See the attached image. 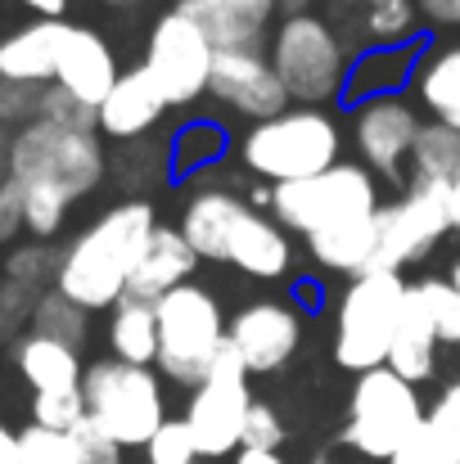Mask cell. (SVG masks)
<instances>
[{
  "label": "cell",
  "mask_w": 460,
  "mask_h": 464,
  "mask_svg": "<svg viewBox=\"0 0 460 464\" xmlns=\"http://www.w3.org/2000/svg\"><path fill=\"white\" fill-rule=\"evenodd\" d=\"M109 347H113V361L150 370L153 356H158V315H153V303L122 298L113 307V315H109Z\"/></svg>",
  "instance_id": "cell-26"
},
{
  "label": "cell",
  "mask_w": 460,
  "mask_h": 464,
  "mask_svg": "<svg viewBox=\"0 0 460 464\" xmlns=\"http://www.w3.org/2000/svg\"><path fill=\"white\" fill-rule=\"evenodd\" d=\"M416 95L434 113V122L460 131V45H443L416 68Z\"/></svg>",
  "instance_id": "cell-25"
},
{
  "label": "cell",
  "mask_w": 460,
  "mask_h": 464,
  "mask_svg": "<svg viewBox=\"0 0 460 464\" xmlns=\"http://www.w3.org/2000/svg\"><path fill=\"white\" fill-rule=\"evenodd\" d=\"M338 14H352L361 18V36L366 41H379V45H393L402 36L416 32L420 23V0H334Z\"/></svg>",
  "instance_id": "cell-28"
},
{
  "label": "cell",
  "mask_w": 460,
  "mask_h": 464,
  "mask_svg": "<svg viewBox=\"0 0 460 464\" xmlns=\"http://www.w3.org/2000/svg\"><path fill=\"white\" fill-rule=\"evenodd\" d=\"M14 464H77V442H73V433L27 424V429H18Z\"/></svg>",
  "instance_id": "cell-31"
},
{
  "label": "cell",
  "mask_w": 460,
  "mask_h": 464,
  "mask_svg": "<svg viewBox=\"0 0 460 464\" xmlns=\"http://www.w3.org/2000/svg\"><path fill=\"white\" fill-rule=\"evenodd\" d=\"M14 451H18V433H9V424L0 420V464H14Z\"/></svg>",
  "instance_id": "cell-46"
},
{
  "label": "cell",
  "mask_w": 460,
  "mask_h": 464,
  "mask_svg": "<svg viewBox=\"0 0 460 464\" xmlns=\"http://www.w3.org/2000/svg\"><path fill=\"white\" fill-rule=\"evenodd\" d=\"M36 122H50V127H64V131H100V109L82 104L64 86H41Z\"/></svg>",
  "instance_id": "cell-32"
},
{
  "label": "cell",
  "mask_w": 460,
  "mask_h": 464,
  "mask_svg": "<svg viewBox=\"0 0 460 464\" xmlns=\"http://www.w3.org/2000/svg\"><path fill=\"white\" fill-rule=\"evenodd\" d=\"M425 429H429V438L460 464V379L456 383H447L443 388V397L429 406V415H425Z\"/></svg>",
  "instance_id": "cell-35"
},
{
  "label": "cell",
  "mask_w": 460,
  "mask_h": 464,
  "mask_svg": "<svg viewBox=\"0 0 460 464\" xmlns=\"http://www.w3.org/2000/svg\"><path fill=\"white\" fill-rule=\"evenodd\" d=\"M109 176V158L100 131H64L50 122H32L9 140V180L18 189H54L68 203L86 198Z\"/></svg>",
  "instance_id": "cell-3"
},
{
  "label": "cell",
  "mask_w": 460,
  "mask_h": 464,
  "mask_svg": "<svg viewBox=\"0 0 460 464\" xmlns=\"http://www.w3.org/2000/svg\"><path fill=\"white\" fill-rule=\"evenodd\" d=\"M194 266H199V257H194V248L185 244V235L158 226L150 235V244H145V253H141V262H136V271H132L127 298H136V303H158V298H167L171 289L190 285Z\"/></svg>",
  "instance_id": "cell-21"
},
{
  "label": "cell",
  "mask_w": 460,
  "mask_h": 464,
  "mask_svg": "<svg viewBox=\"0 0 460 464\" xmlns=\"http://www.w3.org/2000/svg\"><path fill=\"white\" fill-rule=\"evenodd\" d=\"M158 315V356L153 365L171 379V383H190L199 388L212 370V361L226 347V315L217 307V298L199 285H181L167 298L153 303Z\"/></svg>",
  "instance_id": "cell-7"
},
{
  "label": "cell",
  "mask_w": 460,
  "mask_h": 464,
  "mask_svg": "<svg viewBox=\"0 0 460 464\" xmlns=\"http://www.w3.org/2000/svg\"><path fill=\"white\" fill-rule=\"evenodd\" d=\"M320 464H325V460H320Z\"/></svg>",
  "instance_id": "cell-51"
},
{
  "label": "cell",
  "mask_w": 460,
  "mask_h": 464,
  "mask_svg": "<svg viewBox=\"0 0 460 464\" xmlns=\"http://www.w3.org/2000/svg\"><path fill=\"white\" fill-rule=\"evenodd\" d=\"M18 5H27L36 18H64L73 0H18Z\"/></svg>",
  "instance_id": "cell-45"
},
{
  "label": "cell",
  "mask_w": 460,
  "mask_h": 464,
  "mask_svg": "<svg viewBox=\"0 0 460 464\" xmlns=\"http://www.w3.org/2000/svg\"><path fill=\"white\" fill-rule=\"evenodd\" d=\"M118 77H122V72H118L113 45H109L95 27L68 23L64 45H59V63H54V86H64V91L77 95L82 104L100 109Z\"/></svg>",
  "instance_id": "cell-17"
},
{
  "label": "cell",
  "mask_w": 460,
  "mask_h": 464,
  "mask_svg": "<svg viewBox=\"0 0 460 464\" xmlns=\"http://www.w3.org/2000/svg\"><path fill=\"white\" fill-rule=\"evenodd\" d=\"M416 136H420V118L397 95H375L357 109V150L388 180L402 176V162L411 158Z\"/></svg>",
  "instance_id": "cell-16"
},
{
  "label": "cell",
  "mask_w": 460,
  "mask_h": 464,
  "mask_svg": "<svg viewBox=\"0 0 460 464\" xmlns=\"http://www.w3.org/2000/svg\"><path fill=\"white\" fill-rule=\"evenodd\" d=\"M271 68L289 100H299L303 109H320L343 91V36L316 14H289L271 41Z\"/></svg>",
  "instance_id": "cell-10"
},
{
  "label": "cell",
  "mask_w": 460,
  "mask_h": 464,
  "mask_svg": "<svg viewBox=\"0 0 460 464\" xmlns=\"http://www.w3.org/2000/svg\"><path fill=\"white\" fill-rule=\"evenodd\" d=\"M82 401H86V420L100 433H109L118 447H150L153 433L167 424L158 374L145 365L113 361V356L86 365Z\"/></svg>",
  "instance_id": "cell-5"
},
{
  "label": "cell",
  "mask_w": 460,
  "mask_h": 464,
  "mask_svg": "<svg viewBox=\"0 0 460 464\" xmlns=\"http://www.w3.org/2000/svg\"><path fill=\"white\" fill-rule=\"evenodd\" d=\"M9 131H0V180H9Z\"/></svg>",
  "instance_id": "cell-49"
},
{
  "label": "cell",
  "mask_w": 460,
  "mask_h": 464,
  "mask_svg": "<svg viewBox=\"0 0 460 464\" xmlns=\"http://www.w3.org/2000/svg\"><path fill=\"white\" fill-rule=\"evenodd\" d=\"M452 230L447 217V189L443 185H406V194L388 208H379V253L375 271H397L420 262L438 248V239Z\"/></svg>",
  "instance_id": "cell-13"
},
{
  "label": "cell",
  "mask_w": 460,
  "mask_h": 464,
  "mask_svg": "<svg viewBox=\"0 0 460 464\" xmlns=\"http://www.w3.org/2000/svg\"><path fill=\"white\" fill-rule=\"evenodd\" d=\"M420 429H425V406L416 397V383H406L388 365L357 374L347 401V429H343V442L352 451L370 460H393Z\"/></svg>",
  "instance_id": "cell-9"
},
{
  "label": "cell",
  "mask_w": 460,
  "mask_h": 464,
  "mask_svg": "<svg viewBox=\"0 0 460 464\" xmlns=\"http://www.w3.org/2000/svg\"><path fill=\"white\" fill-rule=\"evenodd\" d=\"M411 289L429 311V320L438 329V343H456L460 347V294L452 289V280H420Z\"/></svg>",
  "instance_id": "cell-33"
},
{
  "label": "cell",
  "mask_w": 460,
  "mask_h": 464,
  "mask_svg": "<svg viewBox=\"0 0 460 464\" xmlns=\"http://www.w3.org/2000/svg\"><path fill=\"white\" fill-rule=\"evenodd\" d=\"M456 176H460V131L443 127V122H425L416 145H411V180L452 189Z\"/></svg>",
  "instance_id": "cell-27"
},
{
  "label": "cell",
  "mask_w": 460,
  "mask_h": 464,
  "mask_svg": "<svg viewBox=\"0 0 460 464\" xmlns=\"http://www.w3.org/2000/svg\"><path fill=\"white\" fill-rule=\"evenodd\" d=\"M393 464H456V460H452V456H447L434 438H429V429H420V433H416V438H411L397 456H393Z\"/></svg>",
  "instance_id": "cell-41"
},
{
  "label": "cell",
  "mask_w": 460,
  "mask_h": 464,
  "mask_svg": "<svg viewBox=\"0 0 460 464\" xmlns=\"http://www.w3.org/2000/svg\"><path fill=\"white\" fill-rule=\"evenodd\" d=\"M41 109V86H23V82H5L0 77V131H23L36 122Z\"/></svg>",
  "instance_id": "cell-36"
},
{
  "label": "cell",
  "mask_w": 460,
  "mask_h": 464,
  "mask_svg": "<svg viewBox=\"0 0 460 464\" xmlns=\"http://www.w3.org/2000/svg\"><path fill=\"white\" fill-rule=\"evenodd\" d=\"M212 59H217V45L181 9H171V14H162L153 23L150 45H145V72L162 91L167 109H185V104H194L208 91Z\"/></svg>",
  "instance_id": "cell-12"
},
{
  "label": "cell",
  "mask_w": 460,
  "mask_h": 464,
  "mask_svg": "<svg viewBox=\"0 0 460 464\" xmlns=\"http://www.w3.org/2000/svg\"><path fill=\"white\" fill-rule=\"evenodd\" d=\"M406 303V280L397 271H370L357 276L334 315V361L338 370L370 374L388 365V343L397 329V315Z\"/></svg>",
  "instance_id": "cell-8"
},
{
  "label": "cell",
  "mask_w": 460,
  "mask_h": 464,
  "mask_svg": "<svg viewBox=\"0 0 460 464\" xmlns=\"http://www.w3.org/2000/svg\"><path fill=\"white\" fill-rule=\"evenodd\" d=\"M176 9L199 23L217 50H258L276 0H181Z\"/></svg>",
  "instance_id": "cell-19"
},
{
  "label": "cell",
  "mask_w": 460,
  "mask_h": 464,
  "mask_svg": "<svg viewBox=\"0 0 460 464\" xmlns=\"http://www.w3.org/2000/svg\"><path fill=\"white\" fill-rule=\"evenodd\" d=\"M438 329L429 320L425 303L416 298V289L406 285V303H402V315H397V329H393V343H388V370L402 374L406 383H420L434 374L438 365Z\"/></svg>",
  "instance_id": "cell-22"
},
{
  "label": "cell",
  "mask_w": 460,
  "mask_h": 464,
  "mask_svg": "<svg viewBox=\"0 0 460 464\" xmlns=\"http://www.w3.org/2000/svg\"><path fill=\"white\" fill-rule=\"evenodd\" d=\"M181 235L194 248V257L230 262L235 271H244L253 280H280L294 262L289 235L276 221H267L258 208L235 198L230 189L194 194L181 217Z\"/></svg>",
  "instance_id": "cell-2"
},
{
  "label": "cell",
  "mask_w": 460,
  "mask_h": 464,
  "mask_svg": "<svg viewBox=\"0 0 460 464\" xmlns=\"http://www.w3.org/2000/svg\"><path fill=\"white\" fill-rule=\"evenodd\" d=\"M23 230V194L14 180H0V244H9Z\"/></svg>",
  "instance_id": "cell-42"
},
{
  "label": "cell",
  "mask_w": 460,
  "mask_h": 464,
  "mask_svg": "<svg viewBox=\"0 0 460 464\" xmlns=\"http://www.w3.org/2000/svg\"><path fill=\"white\" fill-rule=\"evenodd\" d=\"M36 298H41V294H32V289H23V285H14V280L0 276V343H9L14 334L23 338V329L32 324Z\"/></svg>",
  "instance_id": "cell-37"
},
{
  "label": "cell",
  "mask_w": 460,
  "mask_h": 464,
  "mask_svg": "<svg viewBox=\"0 0 460 464\" xmlns=\"http://www.w3.org/2000/svg\"><path fill=\"white\" fill-rule=\"evenodd\" d=\"M235 464H285V460H280V451H240Z\"/></svg>",
  "instance_id": "cell-47"
},
{
  "label": "cell",
  "mask_w": 460,
  "mask_h": 464,
  "mask_svg": "<svg viewBox=\"0 0 460 464\" xmlns=\"http://www.w3.org/2000/svg\"><path fill=\"white\" fill-rule=\"evenodd\" d=\"M54 271H59V253H54L50 244H41V239L14 244V248L0 257V276L14 280V285H23V289H32V294L54 289Z\"/></svg>",
  "instance_id": "cell-30"
},
{
  "label": "cell",
  "mask_w": 460,
  "mask_h": 464,
  "mask_svg": "<svg viewBox=\"0 0 460 464\" xmlns=\"http://www.w3.org/2000/svg\"><path fill=\"white\" fill-rule=\"evenodd\" d=\"M100 5H109V9H132V5H141V0H100Z\"/></svg>",
  "instance_id": "cell-50"
},
{
  "label": "cell",
  "mask_w": 460,
  "mask_h": 464,
  "mask_svg": "<svg viewBox=\"0 0 460 464\" xmlns=\"http://www.w3.org/2000/svg\"><path fill=\"white\" fill-rule=\"evenodd\" d=\"M217 131H194V136H185L181 145H176V154L185 158V162H199V158H212L217 154Z\"/></svg>",
  "instance_id": "cell-43"
},
{
  "label": "cell",
  "mask_w": 460,
  "mask_h": 464,
  "mask_svg": "<svg viewBox=\"0 0 460 464\" xmlns=\"http://www.w3.org/2000/svg\"><path fill=\"white\" fill-rule=\"evenodd\" d=\"M64 32H68L64 18H32L9 36H0V77L23 86H54Z\"/></svg>",
  "instance_id": "cell-18"
},
{
  "label": "cell",
  "mask_w": 460,
  "mask_h": 464,
  "mask_svg": "<svg viewBox=\"0 0 460 464\" xmlns=\"http://www.w3.org/2000/svg\"><path fill=\"white\" fill-rule=\"evenodd\" d=\"M420 9L434 18V23H447V27H460V0H420Z\"/></svg>",
  "instance_id": "cell-44"
},
{
  "label": "cell",
  "mask_w": 460,
  "mask_h": 464,
  "mask_svg": "<svg viewBox=\"0 0 460 464\" xmlns=\"http://www.w3.org/2000/svg\"><path fill=\"white\" fill-rule=\"evenodd\" d=\"M86 315H91V311L68 303L59 289H45V294L36 298V307H32L27 334H41V338H54V343L82 352V343H86Z\"/></svg>",
  "instance_id": "cell-29"
},
{
  "label": "cell",
  "mask_w": 460,
  "mask_h": 464,
  "mask_svg": "<svg viewBox=\"0 0 460 464\" xmlns=\"http://www.w3.org/2000/svg\"><path fill=\"white\" fill-rule=\"evenodd\" d=\"M338 150L343 136L325 109H285L240 140V162L271 185H289L338 167Z\"/></svg>",
  "instance_id": "cell-4"
},
{
  "label": "cell",
  "mask_w": 460,
  "mask_h": 464,
  "mask_svg": "<svg viewBox=\"0 0 460 464\" xmlns=\"http://www.w3.org/2000/svg\"><path fill=\"white\" fill-rule=\"evenodd\" d=\"M379 208H384L379 203V185L357 162H338V167H329L320 176H307V180L271 185L276 226L294 230L303 239L320 235V230H334V226H347V221H366Z\"/></svg>",
  "instance_id": "cell-6"
},
{
  "label": "cell",
  "mask_w": 460,
  "mask_h": 464,
  "mask_svg": "<svg viewBox=\"0 0 460 464\" xmlns=\"http://www.w3.org/2000/svg\"><path fill=\"white\" fill-rule=\"evenodd\" d=\"M145 451H150V464H199V451H194V438H190L185 420H167Z\"/></svg>",
  "instance_id": "cell-38"
},
{
  "label": "cell",
  "mask_w": 460,
  "mask_h": 464,
  "mask_svg": "<svg viewBox=\"0 0 460 464\" xmlns=\"http://www.w3.org/2000/svg\"><path fill=\"white\" fill-rule=\"evenodd\" d=\"M73 442H77V464H122V447L109 433H100L91 420L73 429Z\"/></svg>",
  "instance_id": "cell-40"
},
{
  "label": "cell",
  "mask_w": 460,
  "mask_h": 464,
  "mask_svg": "<svg viewBox=\"0 0 460 464\" xmlns=\"http://www.w3.org/2000/svg\"><path fill=\"white\" fill-rule=\"evenodd\" d=\"M82 420H86L82 388H73V392H32V424L54 429V433H73Z\"/></svg>",
  "instance_id": "cell-34"
},
{
  "label": "cell",
  "mask_w": 460,
  "mask_h": 464,
  "mask_svg": "<svg viewBox=\"0 0 460 464\" xmlns=\"http://www.w3.org/2000/svg\"><path fill=\"white\" fill-rule=\"evenodd\" d=\"M208 95H217L226 109L258 118V122L280 118L289 109V95H285V86L262 50H217Z\"/></svg>",
  "instance_id": "cell-15"
},
{
  "label": "cell",
  "mask_w": 460,
  "mask_h": 464,
  "mask_svg": "<svg viewBox=\"0 0 460 464\" xmlns=\"http://www.w3.org/2000/svg\"><path fill=\"white\" fill-rule=\"evenodd\" d=\"M153 208L145 198H127L118 208H109L104 217H95L64 253H59V271H54V289L77 303L82 311H104L118 307L127 298L132 271L150 244Z\"/></svg>",
  "instance_id": "cell-1"
},
{
  "label": "cell",
  "mask_w": 460,
  "mask_h": 464,
  "mask_svg": "<svg viewBox=\"0 0 460 464\" xmlns=\"http://www.w3.org/2000/svg\"><path fill=\"white\" fill-rule=\"evenodd\" d=\"M249 411H253L249 370H244V361H240L230 347H221V356L212 361L208 379L194 388L190 411H185V429H190V438H194L199 460H203V456L217 460V456L240 451Z\"/></svg>",
  "instance_id": "cell-11"
},
{
  "label": "cell",
  "mask_w": 460,
  "mask_h": 464,
  "mask_svg": "<svg viewBox=\"0 0 460 464\" xmlns=\"http://www.w3.org/2000/svg\"><path fill=\"white\" fill-rule=\"evenodd\" d=\"M280 442H285L280 415H276L271 406H258V401H253V411H249V420H244L240 451H280Z\"/></svg>",
  "instance_id": "cell-39"
},
{
  "label": "cell",
  "mask_w": 460,
  "mask_h": 464,
  "mask_svg": "<svg viewBox=\"0 0 460 464\" xmlns=\"http://www.w3.org/2000/svg\"><path fill=\"white\" fill-rule=\"evenodd\" d=\"M311 257L325 266V271H343V276H370L375 271V253H379V212L366 217V221H347V226H334V230H320L307 239Z\"/></svg>",
  "instance_id": "cell-24"
},
{
  "label": "cell",
  "mask_w": 460,
  "mask_h": 464,
  "mask_svg": "<svg viewBox=\"0 0 460 464\" xmlns=\"http://www.w3.org/2000/svg\"><path fill=\"white\" fill-rule=\"evenodd\" d=\"M447 217H452V230H460V176L456 185L447 189Z\"/></svg>",
  "instance_id": "cell-48"
},
{
  "label": "cell",
  "mask_w": 460,
  "mask_h": 464,
  "mask_svg": "<svg viewBox=\"0 0 460 464\" xmlns=\"http://www.w3.org/2000/svg\"><path fill=\"white\" fill-rule=\"evenodd\" d=\"M162 109H167V100H162V91L153 86V77L145 72V63H141V68L122 72L113 82V91L104 95V104H100V131L113 136V140H122V145L145 140L153 127H158Z\"/></svg>",
  "instance_id": "cell-20"
},
{
  "label": "cell",
  "mask_w": 460,
  "mask_h": 464,
  "mask_svg": "<svg viewBox=\"0 0 460 464\" xmlns=\"http://www.w3.org/2000/svg\"><path fill=\"white\" fill-rule=\"evenodd\" d=\"M14 365L32 383V392H73L82 388V374H86L77 347H64L41 334H23L14 343Z\"/></svg>",
  "instance_id": "cell-23"
},
{
  "label": "cell",
  "mask_w": 460,
  "mask_h": 464,
  "mask_svg": "<svg viewBox=\"0 0 460 464\" xmlns=\"http://www.w3.org/2000/svg\"><path fill=\"white\" fill-rule=\"evenodd\" d=\"M299 343H303V320L285 303H249L226 324V347L244 361L249 374H271L289 365Z\"/></svg>",
  "instance_id": "cell-14"
}]
</instances>
